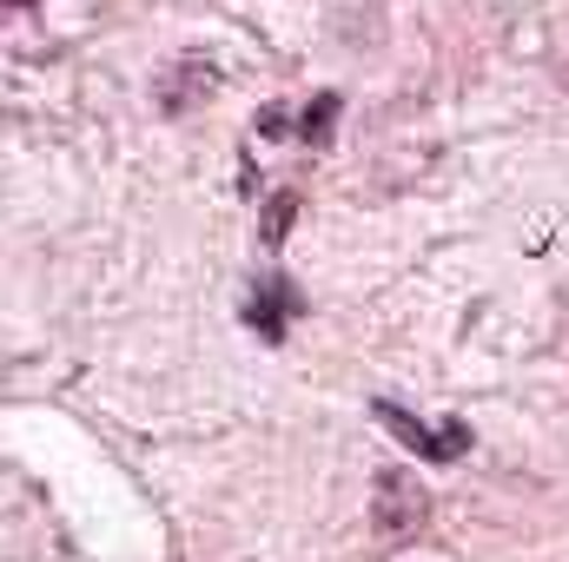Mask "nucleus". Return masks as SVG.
Segmentation results:
<instances>
[{
	"instance_id": "obj_1",
	"label": "nucleus",
	"mask_w": 569,
	"mask_h": 562,
	"mask_svg": "<svg viewBox=\"0 0 569 562\" xmlns=\"http://www.w3.org/2000/svg\"><path fill=\"white\" fill-rule=\"evenodd\" d=\"M378 423L411 450V456H430V463H450V456H463V443H470V430L463 423H450V430H430V423H418L405 404H391V398H378Z\"/></svg>"
},
{
	"instance_id": "obj_2",
	"label": "nucleus",
	"mask_w": 569,
	"mask_h": 562,
	"mask_svg": "<svg viewBox=\"0 0 569 562\" xmlns=\"http://www.w3.org/2000/svg\"><path fill=\"white\" fill-rule=\"evenodd\" d=\"M425 490L411 483V470H385L378 476V530L385 536H411L418 523H425Z\"/></svg>"
},
{
	"instance_id": "obj_3",
	"label": "nucleus",
	"mask_w": 569,
	"mask_h": 562,
	"mask_svg": "<svg viewBox=\"0 0 569 562\" xmlns=\"http://www.w3.org/2000/svg\"><path fill=\"white\" fill-rule=\"evenodd\" d=\"M298 318V291L284 279H266L259 284V298H252V324H259V338H284V324Z\"/></svg>"
},
{
	"instance_id": "obj_4",
	"label": "nucleus",
	"mask_w": 569,
	"mask_h": 562,
	"mask_svg": "<svg viewBox=\"0 0 569 562\" xmlns=\"http://www.w3.org/2000/svg\"><path fill=\"white\" fill-rule=\"evenodd\" d=\"M331 120H338V93H318V100L305 107V140H311V145H325Z\"/></svg>"
},
{
	"instance_id": "obj_5",
	"label": "nucleus",
	"mask_w": 569,
	"mask_h": 562,
	"mask_svg": "<svg viewBox=\"0 0 569 562\" xmlns=\"http://www.w3.org/2000/svg\"><path fill=\"white\" fill-rule=\"evenodd\" d=\"M291 219H298V199H291V192H279V199L266 205V245H279L284 232H291Z\"/></svg>"
},
{
	"instance_id": "obj_6",
	"label": "nucleus",
	"mask_w": 569,
	"mask_h": 562,
	"mask_svg": "<svg viewBox=\"0 0 569 562\" xmlns=\"http://www.w3.org/2000/svg\"><path fill=\"white\" fill-rule=\"evenodd\" d=\"M7 7H13V0H7Z\"/></svg>"
}]
</instances>
